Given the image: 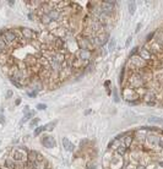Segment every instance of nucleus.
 I'll use <instances>...</instances> for the list:
<instances>
[{
    "instance_id": "nucleus-36",
    "label": "nucleus",
    "mask_w": 163,
    "mask_h": 169,
    "mask_svg": "<svg viewBox=\"0 0 163 169\" xmlns=\"http://www.w3.org/2000/svg\"><path fill=\"white\" fill-rule=\"evenodd\" d=\"M7 4H9V6H11V7H12V6L15 5V0H10V1H7Z\"/></svg>"
},
{
    "instance_id": "nucleus-38",
    "label": "nucleus",
    "mask_w": 163,
    "mask_h": 169,
    "mask_svg": "<svg viewBox=\"0 0 163 169\" xmlns=\"http://www.w3.org/2000/svg\"><path fill=\"white\" fill-rule=\"evenodd\" d=\"M136 169H146V167H145L144 164H139V166L136 167Z\"/></svg>"
},
{
    "instance_id": "nucleus-35",
    "label": "nucleus",
    "mask_w": 163,
    "mask_h": 169,
    "mask_svg": "<svg viewBox=\"0 0 163 169\" xmlns=\"http://www.w3.org/2000/svg\"><path fill=\"white\" fill-rule=\"evenodd\" d=\"M12 94H14V92H12V91H7V93H6V98H11V97H12Z\"/></svg>"
},
{
    "instance_id": "nucleus-25",
    "label": "nucleus",
    "mask_w": 163,
    "mask_h": 169,
    "mask_svg": "<svg viewBox=\"0 0 163 169\" xmlns=\"http://www.w3.org/2000/svg\"><path fill=\"white\" fill-rule=\"evenodd\" d=\"M39 118H34V119H32L31 120V123H30V125H31V128H37V125L39 124Z\"/></svg>"
},
{
    "instance_id": "nucleus-3",
    "label": "nucleus",
    "mask_w": 163,
    "mask_h": 169,
    "mask_svg": "<svg viewBox=\"0 0 163 169\" xmlns=\"http://www.w3.org/2000/svg\"><path fill=\"white\" fill-rule=\"evenodd\" d=\"M4 41L6 42L7 47H10L12 44L16 45L17 44V36H16L15 31L14 29H5V32H4Z\"/></svg>"
},
{
    "instance_id": "nucleus-17",
    "label": "nucleus",
    "mask_w": 163,
    "mask_h": 169,
    "mask_svg": "<svg viewBox=\"0 0 163 169\" xmlns=\"http://www.w3.org/2000/svg\"><path fill=\"white\" fill-rule=\"evenodd\" d=\"M133 141H134V136H133V134H131V135H129V136H124V141H123V143L125 145V147L130 148Z\"/></svg>"
},
{
    "instance_id": "nucleus-39",
    "label": "nucleus",
    "mask_w": 163,
    "mask_h": 169,
    "mask_svg": "<svg viewBox=\"0 0 163 169\" xmlns=\"http://www.w3.org/2000/svg\"><path fill=\"white\" fill-rule=\"evenodd\" d=\"M86 143H87V140H83V141H81V142H80V146H81V147H83Z\"/></svg>"
},
{
    "instance_id": "nucleus-12",
    "label": "nucleus",
    "mask_w": 163,
    "mask_h": 169,
    "mask_svg": "<svg viewBox=\"0 0 163 169\" xmlns=\"http://www.w3.org/2000/svg\"><path fill=\"white\" fill-rule=\"evenodd\" d=\"M53 47H54L58 52H63V50H64V41H63V38H58V37H57Z\"/></svg>"
},
{
    "instance_id": "nucleus-23",
    "label": "nucleus",
    "mask_w": 163,
    "mask_h": 169,
    "mask_svg": "<svg viewBox=\"0 0 163 169\" xmlns=\"http://www.w3.org/2000/svg\"><path fill=\"white\" fill-rule=\"evenodd\" d=\"M33 115H34V112H33V110H31V112H28V113H27V114L25 115V118H23V119L21 120V124H23V123H26L27 120H30V119H31V118H32Z\"/></svg>"
},
{
    "instance_id": "nucleus-24",
    "label": "nucleus",
    "mask_w": 163,
    "mask_h": 169,
    "mask_svg": "<svg viewBox=\"0 0 163 169\" xmlns=\"http://www.w3.org/2000/svg\"><path fill=\"white\" fill-rule=\"evenodd\" d=\"M9 80H10V82H11V84H14V86H16L18 89H22V88H23V86H22V84H20V82H17L16 80H14L12 77H9Z\"/></svg>"
},
{
    "instance_id": "nucleus-2",
    "label": "nucleus",
    "mask_w": 163,
    "mask_h": 169,
    "mask_svg": "<svg viewBox=\"0 0 163 169\" xmlns=\"http://www.w3.org/2000/svg\"><path fill=\"white\" fill-rule=\"evenodd\" d=\"M20 31H21V34H22V38L26 39L27 42H33L38 38V33L34 32L32 28H28V27H20Z\"/></svg>"
},
{
    "instance_id": "nucleus-33",
    "label": "nucleus",
    "mask_w": 163,
    "mask_h": 169,
    "mask_svg": "<svg viewBox=\"0 0 163 169\" xmlns=\"http://www.w3.org/2000/svg\"><path fill=\"white\" fill-rule=\"evenodd\" d=\"M157 146L160 147V148H163V139L160 137V140H158V143H157Z\"/></svg>"
},
{
    "instance_id": "nucleus-26",
    "label": "nucleus",
    "mask_w": 163,
    "mask_h": 169,
    "mask_svg": "<svg viewBox=\"0 0 163 169\" xmlns=\"http://www.w3.org/2000/svg\"><path fill=\"white\" fill-rule=\"evenodd\" d=\"M37 94H38V92L34 91V89H32V91H27V96H28L30 98H36Z\"/></svg>"
},
{
    "instance_id": "nucleus-22",
    "label": "nucleus",
    "mask_w": 163,
    "mask_h": 169,
    "mask_svg": "<svg viewBox=\"0 0 163 169\" xmlns=\"http://www.w3.org/2000/svg\"><path fill=\"white\" fill-rule=\"evenodd\" d=\"M47 130V128H46V125L44 126H38V128H36L34 129V136H39L43 131H46Z\"/></svg>"
},
{
    "instance_id": "nucleus-11",
    "label": "nucleus",
    "mask_w": 163,
    "mask_h": 169,
    "mask_svg": "<svg viewBox=\"0 0 163 169\" xmlns=\"http://www.w3.org/2000/svg\"><path fill=\"white\" fill-rule=\"evenodd\" d=\"M62 142H63V146H64V148L66 150V151H69V152H73L74 150H75V145L73 143V142H70L66 137H64L63 140H62Z\"/></svg>"
},
{
    "instance_id": "nucleus-31",
    "label": "nucleus",
    "mask_w": 163,
    "mask_h": 169,
    "mask_svg": "<svg viewBox=\"0 0 163 169\" xmlns=\"http://www.w3.org/2000/svg\"><path fill=\"white\" fill-rule=\"evenodd\" d=\"M131 41H133V37H131V36H130V37H128L126 43H125V47H129V45H130V43H131Z\"/></svg>"
},
{
    "instance_id": "nucleus-5",
    "label": "nucleus",
    "mask_w": 163,
    "mask_h": 169,
    "mask_svg": "<svg viewBox=\"0 0 163 169\" xmlns=\"http://www.w3.org/2000/svg\"><path fill=\"white\" fill-rule=\"evenodd\" d=\"M158 140H160V137L155 134H147L145 137V142L150 148H155L158 143Z\"/></svg>"
},
{
    "instance_id": "nucleus-14",
    "label": "nucleus",
    "mask_w": 163,
    "mask_h": 169,
    "mask_svg": "<svg viewBox=\"0 0 163 169\" xmlns=\"http://www.w3.org/2000/svg\"><path fill=\"white\" fill-rule=\"evenodd\" d=\"M39 21H41V23H43V25H46V26H49L53 21H52V18L47 15V14H42L41 16H39Z\"/></svg>"
},
{
    "instance_id": "nucleus-9",
    "label": "nucleus",
    "mask_w": 163,
    "mask_h": 169,
    "mask_svg": "<svg viewBox=\"0 0 163 169\" xmlns=\"http://www.w3.org/2000/svg\"><path fill=\"white\" fill-rule=\"evenodd\" d=\"M47 15L52 18V21H59L60 17H62V15H63V12H62L60 10H58V9H53V10H50Z\"/></svg>"
},
{
    "instance_id": "nucleus-20",
    "label": "nucleus",
    "mask_w": 163,
    "mask_h": 169,
    "mask_svg": "<svg viewBox=\"0 0 163 169\" xmlns=\"http://www.w3.org/2000/svg\"><path fill=\"white\" fill-rule=\"evenodd\" d=\"M128 7H129V14H130V15H134V14H135V10H136V4H135V1H129V2H128Z\"/></svg>"
},
{
    "instance_id": "nucleus-18",
    "label": "nucleus",
    "mask_w": 163,
    "mask_h": 169,
    "mask_svg": "<svg viewBox=\"0 0 163 169\" xmlns=\"http://www.w3.org/2000/svg\"><path fill=\"white\" fill-rule=\"evenodd\" d=\"M149 121L152 124H158V125H163V119L158 118V116H150Z\"/></svg>"
},
{
    "instance_id": "nucleus-21",
    "label": "nucleus",
    "mask_w": 163,
    "mask_h": 169,
    "mask_svg": "<svg viewBox=\"0 0 163 169\" xmlns=\"http://www.w3.org/2000/svg\"><path fill=\"white\" fill-rule=\"evenodd\" d=\"M115 45H117V41L114 38H112L109 42H108V50L109 52H113L115 49Z\"/></svg>"
},
{
    "instance_id": "nucleus-27",
    "label": "nucleus",
    "mask_w": 163,
    "mask_h": 169,
    "mask_svg": "<svg viewBox=\"0 0 163 169\" xmlns=\"http://www.w3.org/2000/svg\"><path fill=\"white\" fill-rule=\"evenodd\" d=\"M37 109H38V110H46V109H47V105H46L44 103H39V104H37Z\"/></svg>"
},
{
    "instance_id": "nucleus-40",
    "label": "nucleus",
    "mask_w": 163,
    "mask_h": 169,
    "mask_svg": "<svg viewBox=\"0 0 163 169\" xmlns=\"http://www.w3.org/2000/svg\"><path fill=\"white\" fill-rule=\"evenodd\" d=\"M140 28H141V23H139V25H137V27H136V29H135V32L137 33V32L140 31Z\"/></svg>"
},
{
    "instance_id": "nucleus-44",
    "label": "nucleus",
    "mask_w": 163,
    "mask_h": 169,
    "mask_svg": "<svg viewBox=\"0 0 163 169\" xmlns=\"http://www.w3.org/2000/svg\"><path fill=\"white\" fill-rule=\"evenodd\" d=\"M0 169H1V168H0Z\"/></svg>"
},
{
    "instance_id": "nucleus-6",
    "label": "nucleus",
    "mask_w": 163,
    "mask_h": 169,
    "mask_svg": "<svg viewBox=\"0 0 163 169\" xmlns=\"http://www.w3.org/2000/svg\"><path fill=\"white\" fill-rule=\"evenodd\" d=\"M76 43L79 45V49H87V50L92 49V44L88 42V39L85 36H80L79 38H76Z\"/></svg>"
},
{
    "instance_id": "nucleus-8",
    "label": "nucleus",
    "mask_w": 163,
    "mask_h": 169,
    "mask_svg": "<svg viewBox=\"0 0 163 169\" xmlns=\"http://www.w3.org/2000/svg\"><path fill=\"white\" fill-rule=\"evenodd\" d=\"M91 50H87V49H79L76 52V58L80 59V60H83V61H89L91 60Z\"/></svg>"
},
{
    "instance_id": "nucleus-16",
    "label": "nucleus",
    "mask_w": 163,
    "mask_h": 169,
    "mask_svg": "<svg viewBox=\"0 0 163 169\" xmlns=\"http://www.w3.org/2000/svg\"><path fill=\"white\" fill-rule=\"evenodd\" d=\"M139 57H140L142 60H150V59H151V54H150L146 49H140V50H139Z\"/></svg>"
},
{
    "instance_id": "nucleus-43",
    "label": "nucleus",
    "mask_w": 163,
    "mask_h": 169,
    "mask_svg": "<svg viewBox=\"0 0 163 169\" xmlns=\"http://www.w3.org/2000/svg\"><path fill=\"white\" fill-rule=\"evenodd\" d=\"M129 169H131V168H129Z\"/></svg>"
},
{
    "instance_id": "nucleus-34",
    "label": "nucleus",
    "mask_w": 163,
    "mask_h": 169,
    "mask_svg": "<svg viewBox=\"0 0 163 169\" xmlns=\"http://www.w3.org/2000/svg\"><path fill=\"white\" fill-rule=\"evenodd\" d=\"M86 169H96V166L92 164V163H88V164L86 166Z\"/></svg>"
},
{
    "instance_id": "nucleus-30",
    "label": "nucleus",
    "mask_w": 163,
    "mask_h": 169,
    "mask_svg": "<svg viewBox=\"0 0 163 169\" xmlns=\"http://www.w3.org/2000/svg\"><path fill=\"white\" fill-rule=\"evenodd\" d=\"M113 96H114V102H119V97H118V93H117V89H113Z\"/></svg>"
},
{
    "instance_id": "nucleus-7",
    "label": "nucleus",
    "mask_w": 163,
    "mask_h": 169,
    "mask_svg": "<svg viewBox=\"0 0 163 169\" xmlns=\"http://www.w3.org/2000/svg\"><path fill=\"white\" fill-rule=\"evenodd\" d=\"M41 142L44 147L47 148H52V147H55L57 146V142L52 137V136H48V135H43L42 139H41Z\"/></svg>"
},
{
    "instance_id": "nucleus-19",
    "label": "nucleus",
    "mask_w": 163,
    "mask_h": 169,
    "mask_svg": "<svg viewBox=\"0 0 163 169\" xmlns=\"http://www.w3.org/2000/svg\"><path fill=\"white\" fill-rule=\"evenodd\" d=\"M7 59H9V54H7V53L0 55V65H1L2 68L6 66V64H7Z\"/></svg>"
},
{
    "instance_id": "nucleus-13",
    "label": "nucleus",
    "mask_w": 163,
    "mask_h": 169,
    "mask_svg": "<svg viewBox=\"0 0 163 169\" xmlns=\"http://www.w3.org/2000/svg\"><path fill=\"white\" fill-rule=\"evenodd\" d=\"M128 147H125V145L124 143H121L117 150H115V152H117V156L118 157H123V156H125L126 155V152H128Z\"/></svg>"
},
{
    "instance_id": "nucleus-15",
    "label": "nucleus",
    "mask_w": 163,
    "mask_h": 169,
    "mask_svg": "<svg viewBox=\"0 0 163 169\" xmlns=\"http://www.w3.org/2000/svg\"><path fill=\"white\" fill-rule=\"evenodd\" d=\"M7 48L9 47H7L6 42L4 41V36H0V55L7 53Z\"/></svg>"
},
{
    "instance_id": "nucleus-29",
    "label": "nucleus",
    "mask_w": 163,
    "mask_h": 169,
    "mask_svg": "<svg viewBox=\"0 0 163 169\" xmlns=\"http://www.w3.org/2000/svg\"><path fill=\"white\" fill-rule=\"evenodd\" d=\"M57 124V121H53V123H49L48 125H46V128H47V130H52L53 128H54V125Z\"/></svg>"
},
{
    "instance_id": "nucleus-4",
    "label": "nucleus",
    "mask_w": 163,
    "mask_h": 169,
    "mask_svg": "<svg viewBox=\"0 0 163 169\" xmlns=\"http://www.w3.org/2000/svg\"><path fill=\"white\" fill-rule=\"evenodd\" d=\"M108 42H109V33L108 32H101L94 38V45H98V47H102Z\"/></svg>"
},
{
    "instance_id": "nucleus-41",
    "label": "nucleus",
    "mask_w": 163,
    "mask_h": 169,
    "mask_svg": "<svg viewBox=\"0 0 163 169\" xmlns=\"http://www.w3.org/2000/svg\"><path fill=\"white\" fill-rule=\"evenodd\" d=\"M20 103H21V99H20V98H18V99H16V102H15V104H16V105H18Z\"/></svg>"
},
{
    "instance_id": "nucleus-28",
    "label": "nucleus",
    "mask_w": 163,
    "mask_h": 169,
    "mask_svg": "<svg viewBox=\"0 0 163 169\" xmlns=\"http://www.w3.org/2000/svg\"><path fill=\"white\" fill-rule=\"evenodd\" d=\"M157 42H158L161 45H163V33L162 32L158 33V36H157Z\"/></svg>"
},
{
    "instance_id": "nucleus-10",
    "label": "nucleus",
    "mask_w": 163,
    "mask_h": 169,
    "mask_svg": "<svg viewBox=\"0 0 163 169\" xmlns=\"http://www.w3.org/2000/svg\"><path fill=\"white\" fill-rule=\"evenodd\" d=\"M4 167L6 169H17V162H15L11 157H7L4 162Z\"/></svg>"
},
{
    "instance_id": "nucleus-37",
    "label": "nucleus",
    "mask_w": 163,
    "mask_h": 169,
    "mask_svg": "<svg viewBox=\"0 0 163 169\" xmlns=\"http://www.w3.org/2000/svg\"><path fill=\"white\" fill-rule=\"evenodd\" d=\"M28 112H30V108H28V105H26V107L23 108V113H25V114H27Z\"/></svg>"
},
{
    "instance_id": "nucleus-42",
    "label": "nucleus",
    "mask_w": 163,
    "mask_h": 169,
    "mask_svg": "<svg viewBox=\"0 0 163 169\" xmlns=\"http://www.w3.org/2000/svg\"><path fill=\"white\" fill-rule=\"evenodd\" d=\"M158 164H160V167H162L163 168V161H160V162H158Z\"/></svg>"
},
{
    "instance_id": "nucleus-1",
    "label": "nucleus",
    "mask_w": 163,
    "mask_h": 169,
    "mask_svg": "<svg viewBox=\"0 0 163 169\" xmlns=\"http://www.w3.org/2000/svg\"><path fill=\"white\" fill-rule=\"evenodd\" d=\"M27 153H28V150H26L25 147L23 148L20 147V148H14L9 157H11L17 163H26L27 162Z\"/></svg>"
},
{
    "instance_id": "nucleus-32",
    "label": "nucleus",
    "mask_w": 163,
    "mask_h": 169,
    "mask_svg": "<svg viewBox=\"0 0 163 169\" xmlns=\"http://www.w3.org/2000/svg\"><path fill=\"white\" fill-rule=\"evenodd\" d=\"M0 124H1V125L5 124V116H4L2 114H0Z\"/></svg>"
}]
</instances>
